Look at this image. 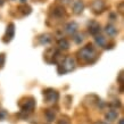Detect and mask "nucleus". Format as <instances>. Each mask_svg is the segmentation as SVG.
<instances>
[{
    "label": "nucleus",
    "instance_id": "obj_1",
    "mask_svg": "<svg viewBox=\"0 0 124 124\" xmlns=\"http://www.w3.org/2000/svg\"><path fill=\"white\" fill-rule=\"evenodd\" d=\"M79 58L85 63H93L94 60L97 59V53L94 48L92 47L91 43L86 45L85 47H83L79 51Z\"/></svg>",
    "mask_w": 124,
    "mask_h": 124
},
{
    "label": "nucleus",
    "instance_id": "obj_2",
    "mask_svg": "<svg viewBox=\"0 0 124 124\" xmlns=\"http://www.w3.org/2000/svg\"><path fill=\"white\" fill-rule=\"evenodd\" d=\"M75 59L73 57H66L64 58L62 65L58 66V73L59 74H65V73H68V72H72L74 68H75Z\"/></svg>",
    "mask_w": 124,
    "mask_h": 124
},
{
    "label": "nucleus",
    "instance_id": "obj_3",
    "mask_svg": "<svg viewBox=\"0 0 124 124\" xmlns=\"http://www.w3.org/2000/svg\"><path fill=\"white\" fill-rule=\"evenodd\" d=\"M43 94L46 97V100L48 102H56L59 98V94L56 90L54 89H47L46 91H43Z\"/></svg>",
    "mask_w": 124,
    "mask_h": 124
},
{
    "label": "nucleus",
    "instance_id": "obj_4",
    "mask_svg": "<svg viewBox=\"0 0 124 124\" xmlns=\"http://www.w3.org/2000/svg\"><path fill=\"white\" fill-rule=\"evenodd\" d=\"M15 35V24L14 23H9L7 26V30H6V34L4 37V42H10Z\"/></svg>",
    "mask_w": 124,
    "mask_h": 124
},
{
    "label": "nucleus",
    "instance_id": "obj_5",
    "mask_svg": "<svg viewBox=\"0 0 124 124\" xmlns=\"http://www.w3.org/2000/svg\"><path fill=\"white\" fill-rule=\"evenodd\" d=\"M91 7H92V10L94 13H101L105 8V2L102 0H93Z\"/></svg>",
    "mask_w": 124,
    "mask_h": 124
},
{
    "label": "nucleus",
    "instance_id": "obj_6",
    "mask_svg": "<svg viewBox=\"0 0 124 124\" xmlns=\"http://www.w3.org/2000/svg\"><path fill=\"white\" fill-rule=\"evenodd\" d=\"M101 27L99 25V23L96 22V21H92L89 24V33L92 34V35H98V33L100 32Z\"/></svg>",
    "mask_w": 124,
    "mask_h": 124
},
{
    "label": "nucleus",
    "instance_id": "obj_7",
    "mask_svg": "<svg viewBox=\"0 0 124 124\" xmlns=\"http://www.w3.org/2000/svg\"><path fill=\"white\" fill-rule=\"evenodd\" d=\"M34 107H35V101H34V99L30 98L29 100L25 101L24 105H22V110L25 112V113H26V112H32Z\"/></svg>",
    "mask_w": 124,
    "mask_h": 124
},
{
    "label": "nucleus",
    "instance_id": "obj_8",
    "mask_svg": "<svg viewBox=\"0 0 124 124\" xmlns=\"http://www.w3.org/2000/svg\"><path fill=\"white\" fill-rule=\"evenodd\" d=\"M78 29H79V26H78V24H76L75 22H70L65 26V31H66V33L70 34V35H74L75 34V32L78 31Z\"/></svg>",
    "mask_w": 124,
    "mask_h": 124
},
{
    "label": "nucleus",
    "instance_id": "obj_9",
    "mask_svg": "<svg viewBox=\"0 0 124 124\" xmlns=\"http://www.w3.org/2000/svg\"><path fill=\"white\" fill-rule=\"evenodd\" d=\"M83 9H84V2H83L82 0H76L75 2H74V5H73V11H74V14L80 15L83 11Z\"/></svg>",
    "mask_w": 124,
    "mask_h": 124
},
{
    "label": "nucleus",
    "instance_id": "obj_10",
    "mask_svg": "<svg viewBox=\"0 0 124 124\" xmlns=\"http://www.w3.org/2000/svg\"><path fill=\"white\" fill-rule=\"evenodd\" d=\"M51 35L48 33H45V34H41L40 37H39V42H40V45L42 46H46V45H49L50 42H51Z\"/></svg>",
    "mask_w": 124,
    "mask_h": 124
},
{
    "label": "nucleus",
    "instance_id": "obj_11",
    "mask_svg": "<svg viewBox=\"0 0 124 124\" xmlns=\"http://www.w3.org/2000/svg\"><path fill=\"white\" fill-rule=\"evenodd\" d=\"M105 32L107 34H108L109 37H115L117 33H118V31H117V29L114 25H112V24H108V25H106L105 27Z\"/></svg>",
    "mask_w": 124,
    "mask_h": 124
},
{
    "label": "nucleus",
    "instance_id": "obj_12",
    "mask_svg": "<svg viewBox=\"0 0 124 124\" xmlns=\"http://www.w3.org/2000/svg\"><path fill=\"white\" fill-rule=\"evenodd\" d=\"M117 116H118V112L114 110V109H112V110H108V112L106 113V118H107L108 121H114V120H116Z\"/></svg>",
    "mask_w": 124,
    "mask_h": 124
},
{
    "label": "nucleus",
    "instance_id": "obj_13",
    "mask_svg": "<svg viewBox=\"0 0 124 124\" xmlns=\"http://www.w3.org/2000/svg\"><path fill=\"white\" fill-rule=\"evenodd\" d=\"M54 15L57 16V17H62V16L65 15V9L63 6H57L54 9Z\"/></svg>",
    "mask_w": 124,
    "mask_h": 124
},
{
    "label": "nucleus",
    "instance_id": "obj_14",
    "mask_svg": "<svg viewBox=\"0 0 124 124\" xmlns=\"http://www.w3.org/2000/svg\"><path fill=\"white\" fill-rule=\"evenodd\" d=\"M94 41L99 47H105L106 46V38H104L102 35H96Z\"/></svg>",
    "mask_w": 124,
    "mask_h": 124
},
{
    "label": "nucleus",
    "instance_id": "obj_15",
    "mask_svg": "<svg viewBox=\"0 0 124 124\" xmlns=\"http://www.w3.org/2000/svg\"><path fill=\"white\" fill-rule=\"evenodd\" d=\"M58 47H59L60 49L66 50V49L70 48V42H68L66 39H59V40H58Z\"/></svg>",
    "mask_w": 124,
    "mask_h": 124
},
{
    "label": "nucleus",
    "instance_id": "obj_16",
    "mask_svg": "<svg viewBox=\"0 0 124 124\" xmlns=\"http://www.w3.org/2000/svg\"><path fill=\"white\" fill-rule=\"evenodd\" d=\"M55 116H56V115L54 113V110H51V109H47V110H46V117H47L48 121H50V122L54 121L55 120Z\"/></svg>",
    "mask_w": 124,
    "mask_h": 124
},
{
    "label": "nucleus",
    "instance_id": "obj_17",
    "mask_svg": "<svg viewBox=\"0 0 124 124\" xmlns=\"http://www.w3.org/2000/svg\"><path fill=\"white\" fill-rule=\"evenodd\" d=\"M18 9L23 13V15H29V14H31V10H32L30 6H25V5H24V6H21Z\"/></svg>",
    "mask_w": 124,
    "mask_h": 124
},
{
    "label": "nucleus",
    "instance_id": "obj_18",
    "mask_svg": "<svg viewBox=\"0 0 124 124\" xmlns=\"http://www.w3.org/2000/svg\"><path fill=\"white\" fill-rule=\"evenodd\" d=\"M83 39H84V35L82 33H79V34H75L74 35V42H75L76 45H81V42L83 41Z\"/></svg>",
    "mask_w": 124,
    "mask_h": 124
},
{
    "label": "nucleus",
    "instance_id": "obj_19",
    "mask_svg": "<svg viewBox=\"0 0 124 124\" xmlns=\"http://www.w3.org/2000/svg\"><path fill=\"white\" fill-rule=\"evenodd\" d=\"M58 124H71V122H70V120H67V118H60V120L58 121Z\"/></svg>",
    "mask_w": 124,
    "mask_h": 124
},
{
    "label": "nucleus",
    "instance_id": "obj_20",
    "mask_svg": "<svg viewBox=\"0 0 124 124\" xmlns=\"http://www.w3.org/2000/svg\"><path fill=\"white\" fill-rule=\"evenodd\" d=\"M6 116H7V113L5 110H2V109H0V120H5Z\"/></svg>",
    "mask_w": 124,
    "mask_h": 124
},
{
    "label": "nucleus",
    "instance_id": "obj_21",
    "mask_svg": "<svg viewBox=\"0 0 124 124\" xmlns=\"http://www.w3.org/2000/svg\"><path fill=\"white\" fill-rule=\"evenodd\" d=\"M5 65V55H0V68Z\"/></svg>",
    "mask_w": 124,
    "mask_h": 124
},
{
    "label": "nucleus",
    "instance_id": "obj_22",
    "mask_svg": "<svg viewBox=\"0 0 124 124\" xmlns=\"http://www.w3.org/2000/svg\"><path fill=\"white\" fill-rule=\"evenodd\" d=\"M118 81H120V83H123V72L120 73V80Z\"/></svg>",
    "mask_w": 124,
    "mask_h": 124
},
{
    "label": "nucleus",
    "instance_id": "obj_23",
    "mask_svg": "<svg viewBox=\"0 0 124 124\" xmlns=\"http://www.w3.org/2000/svg\"><path fill=\"white\" fill-rule=\"evenodd\" d=\"M118 124H124V120H123V118H121V120L118 121Z\"/></svg>",
    "mask_w": 124,
    "mask_h": 124
},
{
    "label": "nucleus",
    "instance_id": "obj_24",
    "mask_svg": "<svg viewBox=\"0 0 124 124\" xmlns=\"http://www.w3.org/2000/svg\"><path fill=\"white\" fill-rule=\"evenodd\" d=\"M120 9H121L120 11L122 13V11H123V4H121V5H120Z\"/></svg>",
    "mask_w": 124,
    "mask_h": 124
},
{
    "label": "nucleus",
    "instance_id": "obj_25",
    "mask_svg": "<svg viewBox=\"0 0 124 124\" xmlns=\"http://www.w3.org/2000/svg\"><path fill=\"white\" fill-rule=\"evenodd\" d=\"M110 18H115V14H113V13H112V14H110Z\"/></svg>",
    "mask_w": 124,
    "mask_h": 124
},
{
    "label": "nucleus",
    "instance_id": "obj_26",
    "mask_svg": "<svg viewBox=\"0 0 124 124\" xmlns=\"http://www.w3.org/2000/svg\"><path fill=\"white\" fill-rule=\"evenodd\" d=\"M5 4V0H0V6H2Z\"/></svg>",
    "mask_w": 124,
    "mask_h": 124
},
{
    "label": "nucleus",
    "instance_id": "obj_27",
    "mask_svg": "<svg viewBox=\"0 0 124 124\" xmlns=\"http://www.w3.org/2000/svg\"><path fill=\"white\" fill-rule=\"evenodd\" d=\"M25 1H26V0H21V2H22V4H24Z\"/></svg>",
    "mask_w": 124,
    "mask_h": 124
},
{
    "label": "nucleus",
    "instance_id": "obj_28",
    "mask_svg": "<svg viewBox=\"0 0 124 124\" xmlns=\"http://www.w3.org/2000/svg\"><path fill=\"white\" fill-rule=\"evenodd\" d=\"M97 124H107V123H104V122H100V123H97Z\"/></svg>",
    "mask_w": 124,
    "mask_h": 124
},
{
    "label": "nucleus",
    "instance_id": "obj_29",
    "mask_svg": "<svg viewBox=\"0 0 124 124\" xmlns=\"http://www.w3.org/2000/svg\"><path fill=\"white\" fill-rule=\"evenodd\" d=\"M63 1H64V2H68V1H70V0H63Z\"/></svg>",
    "mask_w": 124,
    "mask_h": 124
}]
</instances>
